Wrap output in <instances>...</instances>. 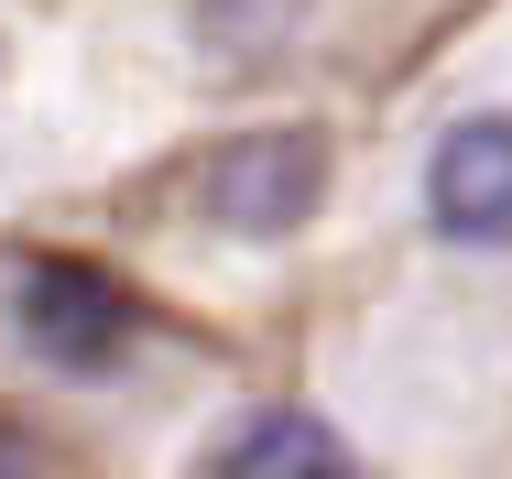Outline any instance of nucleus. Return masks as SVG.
Instances as JSON below:
<instances>
[{"label": "nucleus", "mask_w": 512, "mask_h": 479, "mask_svg": "<svg viewBox=\"0 0 512 479\" xmlns=\"http://www.w3.org/2000/svg\"><path fill=\"white\" fill-rule=\"evenodd\" d=\"M316 196H327V142H316V131H240V142L207 164V218L240 229V240L306 229Z\"/></svg>", "instance_id": "nucleus-2"}, {"label": "nucleus", "mask_w": 512, "mask_h": 479, "mask_svg": "<svg viewBox=\"0 0 512 479\" xmlns=\"http://www.w3.org/2000/svg\"><path fill=\"white\" fill-rule=\"evenodd\" d=\"M425 218H436L447 240H469V251L512 240V120L502 109L458 120V131L436 142V164H425Z\"/></svg>", "instance_id": "nucleus-3"}, {"label": "nucleus", "mask_w": 512, "mask_h": 479, "mask_svg": "<svg viewBox=\"0 0 512 479\" xmlns=\"http://www.w3.org/2000/svg\"><path fill=\"white\" fill-rule=\"evenodd\" d=\"M218 479H360V469H349L338 425H316V414H251Z\"/></svg>", "instance_id": "nucleus-4"}, {"label": "nucleus", "mask_w": 512, "mask_h": 479, "mask_svg": "<svg viewBox=\"0 0 512 479\" xmlns=\"http://www.w3.org/2000/svg\"><path fill=\"white\" fill-rule=\"evenodd\" d=\"M197 22H207V44H218V55L262 66V55H273V44H284V33L306 22V0H207Z\"/></svg>", "instance_id": "nucleus-5"}, {"label": "nucleus", "mask_w": 512, "mask_h": 479, "mask_svg": "<svg viewBox=\"0 0 512 479\" xmlns=\"http://www.w3.org/2000/svg\"><path fill=\"white\" fill-rule=\"evenodd\" d=\"M11 316H22V349L44 371H66V382H99V371H120V349H131V305L88 262H22Z\"/></svg>", "instance_id": "nucleus-1"}, {"label": "nucleus", "mask_w": 512, "mask_h": 479, "mask_svg": "<svg viewBox=\"0 0 512 479\" xmlns=\"http://www.w3.org/2000/svg\"><path fill=\"white\" fill-rule=\"evenodd\" d=\"M0 479H33V469H11V447H0Z\"/></svg>", "instance_id": "nucleus-6"}]
</instances>
